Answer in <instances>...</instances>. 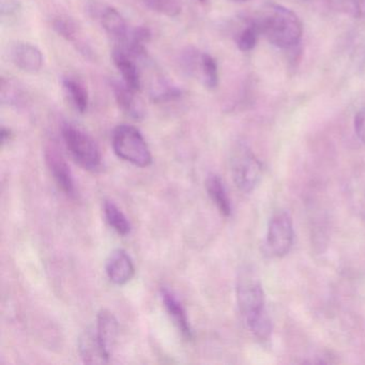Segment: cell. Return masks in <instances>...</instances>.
<instances>
[{
    "label": "cell",
    "mask_w": 365,
    "mask_h": 365,
    "mask_svg": "<svg viewBox=\"0 0 365 365\" xmlns=\"http://www.w3.org/2000/svg\"><path fill=\"white\" fill-rule=\"evenodd\" d=\"M237 303L247 329L259 341H268L272 322L266 307V294L262 282L250 267L239 271L236 285Z\"/></svg>",
    "instance_id": "6da1fadb"
},
{
    "label": "cell",
    "mask_w": 365,
    "mask_h": 365,
    "mask_svg": "<svg viewBox=\"0 0 365 365\" xmlns=\"http://www.w3.org/2000/svg\"><path fill=\"white\" fill-rule=\"evenodd\" d=\"M260 36L279 50H294L302 38V23L288 8L268 4L253 19Z\"/></svg>",
    "instance_id": "7a4b0ae2"
},
{
    "label": "cell",
    "mask_w": 365,
    "mask_h": 365,
    "mask_svg": "<svg viewBox=\"0 0 365 365\" xmlns=\"http://www.w3.org/2000/svg\"><path fill=\"white\" fill-rule=\"evenodd\" d=\"M112 144L117 157L132 165L144 168L153 163V155L144 136L133 125H118L113 132Z\"/></svg>",
    "instance_id": "3957f363"
},
{
    "label": "cell",
    "mask_w": 365,
    "mask_h": 365,
    "mask_svg": "<svg viewBox=\"0 0 365 365\" xmlns=\"http://www.w3.org/2000/svg\"><path fill=\"white\" fill-rule=\"evenodd\" d=\"M230 172L237 187L251 193L262 180V165L247 144L238 143L230 153Z\"/></svg>",
    "instance_id": "277c9868"
},
{
    "label": "cell",
    "mask_w": 365,
    "mask_h": 365,
    "mask_svg": "<svg viewBox=\"0 0 365 365\" xmlns=\"http://www.w3.org/2000/svg\"><path fill=\"white\" fill-rule=\"evenodd\" d=\"M61 133L66 147L78 165L89 172L100 170L102 158L99 147L86 132L71 123H66Z\"/></svg>",
    "instance_id": "5b68a950"
},
{
    "label": "cell",
    "mask_w": 365,
    "mask_h": 365,
    "mask_svg": "<svg viewBox=\"0 0 365 365\" xmlns=\"http://www.w3.org/2000/svg\"><path fill=\"white\" fill-rule=\"evenodd\" d=\"M294 225L287 211H277L269 221L266 245L269 253L274 257H284L294 245Z\"/></svg>",
    "instance_id": "8992f818"
},
{
    "label": "cell",
    "mask_w": 365,
    "mask_h": 365,
    "mask_svg": "<svg viewBox=\"0 0 365 365\" xmlns=\"http://www.w3.org/2000/svg\"><path fill=\"white\" fill-rule=\"evenodd\" d=\"M46 161L59 190L68 197H76V181L63 155L55 147H48L46 150Z\"/></svg>",
    "instance_id": "52a82bcc"
},
{
    "label": "cell",
    "mask_w": 365,
    "mask_h": 365,
    "mask_svg": "<svg viewBox=\"0 0 365 365\" xmlns=\"http://www.w3.org/2000/svg\"><path fill=\"white\" fill-rule=\"evenodd\" d=\"M106 274L115 285L129 283L135 274L133 260L123 249H116L110 254L106 264Z\"/></svg>",
    "instance_id": "ba28073f"
},
{
    "label": "cell",
    "mask_w": 365,
    "mask_h": 365,
    "mask_svg": "<svg viewBox=\"0 0 365 365\" xmlns=\"http://www.w3.org/2000/svg\"><path fill=\"white\" fill-rule=\"evenodd\" d=\"M10 61L27 73H38L43 66V55L37 46L26 42H16L10 46Z\"/></svg>",
    "instance_id": "9c48e42d"
},
{
    "label": "cell",
    "mask_w": 365,
    "mask_h": 365,
    "mask_svg": "<svg viewBox=\"0 0 365 365\" xmlns=\"http://www.w3.org/2000/svg\"><path fill=\"white\" fill-rule=\"evenodd\" d=\"M95 331L102 349L106 352V356L110 358L119 334V324L114 314L108 309H102L98 314Z\"/></svg>",
    "instance_id": "30bf717a"
},
{
    "label": "cell",
    "mask_w": 365,
    "mask_h": 365,
    "mask_svg": "<svg viewBox=\"0 0 365 365\" xmlns=\"http://www.w3.org/2000/svg\"><path fill=\"white\" fill-rule=\"evenodd\" d=\"M113 93L120 110L134 120H142L145 117V108L142 100L135 95L136 91L125 83L112 82Z\"/></svg>",
    "instance_id": "8fae6325"
},
{
    "label": "cell",
    "mask_w": 365,
    "mask_h": 365,
    "mask_svg": "<svg viewBox=\"0 0 365 365\" xmlns=\"http://www.w3.org/2000/svg\"><path fill=\"white\" fill-rule=\"evenodd\" d=\"M161 299L168 315L172 318L177 329L185 339H193V330L187 318V312L176 294L168 287L161 288Z\"/></svg>",
    "instance_id": "7c38bea8"
},
{
    "label": "cell",
    "mask_w": 365,
    "mask_h": 365,
    "mask_svg": "<svg viewBox=\"0 0 365 365\" xmlns=\"http://www.w3.org/2000/svg\"><path fill=\"white\" fill-rule=\"evenodd\" d=\"M113 61L123 76V83L135 91L142 89V73L138 63L123 48H116L113 52Z\"/></svg>",
    "instance_id": "4fadbf2b"
},
{
    "label": "cell",
    "mask_w": 365,
    "mask_h": 365,
    "mask_svg": "<svg viewBox=\"0 0 365 365\" xmlns=\"http://www.w3.org/2000/svg\"><path fill=\"white\" fill-rule=\"evenodd\" d=\"M78 350L81 358L88 364H102L110 361L98 341L95 329H87L83 333L78 341Z\"/></svg>",
    "instance_id": "5bb4252c"
},
{
    "label": "cell",
    "mask_w": 365,
    "mask_h": 365,
    "mask_svg": "<svg viewBox=\"0 0 365 365\" xmlns=\"http://www.w3.org/2000/svg\"><path fill=\"white\" fill-rule=\"evenodd\" d=\"M206 189L209 197L220 213L225 217H230L232 210V202L221 177L215 174L209 175L206 180Z\"/></svg>",
    "instance_id": "9a60e30c"
},
{
    "label": "cell",
    "mask_w": 365,
    "mask_h": 365,
    "mask_svg": "<svg viewBox=\"0 0 365 365\" xmlns=\"http://www.w3.org/2000/svg\"><path fill=\"white\" fill-rule=\"evenodd\" d=\"M101 24L104 31L117 41L125 42L129 36L127 21L115 8L108 7L102 11Z\"/></svg>",
    "instance_id": "2e32d148"
},
{
    "label": "cell",
    "mask_w": 365,
    "mask_h": 365,
    "mask_svg": "<svg viewBox=\"0 0 365 365\" xmlns=\"http://www.w3.org/2000/svg\"><path fill=\"white\" fill-rule=\"evenodd\" d=\"M63 86L74 108L81 114L86 113L89 106V93L84 84L76 78H65Z\"/></svg>",
    "instance_id": "e0dca14e"
},
{
    "label": "cell",
    "mask_w": 365,
    "mask_h": 365,
    "mask_svg": "<svg viewBox=\"0 0 365 365\" xmlns=\"http://www.w3.org/2000/svg\"><path fill=\"white\" fill-rule=\"evenodd\" d=\"M53 29L63 39L76 46V48L83 54H91L86 44L83 43L78 25L71 19L63 18V16L55 19L54 22H53Z\"/></svg>",
    "instance_id": "ac0fdd59"
},
{
    "label": "cell",
    "mask_w": 365,
    "mask_h": 365,
    "mask_svg": "<svg viewBox=\"0 0 365 365\" xmlns=\"http://www.w3.org/2000/svg\"><path fill=\"white\" fill-rule=\"evenodd\" d=\"M104 217L108 225L120 236H128L131 232L132 226L125 213L115 202L106 200L103 205Z\"/></svg>",
    "instance_id": "d6986e66"
},
{
    "label": "cell",
    "mask_w": 365,
    "mask_h": 365,
    "mask_svg": "<svg viewBox=\"0 0 365 365\" xmlns=\"http://www.w3.org/2000/svg\"><path fill=\"white\" fill-rule=\"evenodd\" d=\"M149 93L153 102L162 103V102L172 101L180 97L181 91L175 85L170 84V81L166 80L163 76H155L151 81Z\"/></svg>",
    "instance_id": "ffe728a7"
},
{
    "label": "cell",
    "mask_w": 365,
    "mask_h": 365,
    "mask_svg": "<svg viewBox=\"0 0 365 365\" xmlns=\"http://www.w3.org/2000/svg\"><path fill=\"white\" fill-rule=\"evenodd\" d=\"M0 100L7 106L20 108L26 102L27 95L22 86H20L16 81L9 78H1Z\"/></svg>",
    "instance_id": "44dd1931"
},
{
    "label": "cell",
    "mask_w": 365,
    "mask_h": 365,
    "mask_svg": "<svg viewBox=\"0 0 365 365\" xmlns=\"http://www.w3.org/2000/svg\"><path fill=\"white\" fill-rule=\"evenodd\" d=\"M333 11L354 19L365 18V0H326Z\"/></svg>",
    "instance_id": "7402d4cb"
},
{
    "label": "cell",
    "mask_w": 365,
    "mask_h": 365,
    "mask_svg": "<svg viewBox=\"0 0 365 365\" xmlns=\"http://www.w3.org/2000/svg\"><path fill=\"white\" fill-rule=\"evenodd\" d=\"M200 76L205 87L208 89H215L219 85V67L217 61L207 53L202 54V63H200Z\"/></svg>",
    "instance_id": "603a6c76"
},
{
    "label": "cell",
    "mask_w": 365,
    "mask_h": 365,
    "mask_svg": "<svg viewBox=\"0 0 365 365\" xmlns=\"http://www.w3.org/2000/svg\"><path fill=\"white\" fill-rule=\"evenodd\" d=\"M260 33L258 31L257 25L255 24L253 19H249V20H247V25H245V29L237 35V46L241 52H251L252 50L255 48Z\"/></svg>",
    "instance_id": "cb8c5ba5"
},
{
    "label": "cell",
    "mask_w": 365,
    "mask_h": 365,
    "mask_svg": "<svg viewBox=\"0 0 365 365\" xmlns=\"http://www.w3.org/2000/svg\"><path fill=\"white\" fill-rule=\"evenodd\" d=\"M143 3L149 9L168 18H176L181 12V6L177 0H143Z\"/></svg>",
    "instance_id": "d4e9b609"
},
{
    "label": "cell",
    "mask_w": 365,
    "mask_h": 365,
    "mask_svg": "<svg viewBox=\"0 0 365 365\" xmlns=\"http://www.w3.org/2000/svg\"><path fill=\"white\" fill-rule=\"evenodd\" d=\"M202 54L195 48H189L181 55V66H182L183 70L190 76H195L197 72L200 73Z\"/></svg>",
    "instance_id": "484cf974"
},
{
    "label": "cell",
    "mask_w": 365,
    "mask_h": 365,
    "mask_svg": "<svg viewBox=\"0 0 365 365\" xmlns=\"http://www.w3.org/2000/svg\"><path fill=\"white\" fill-rule=\"evenodd\" d=\"M354 132L356 138L362 144L365 145V104L361 106L360 110L356 113L354 120Z\"/></svg>",
    "instance_id": "4316f807"
},
{
    "label": "cell",
    "mask_w": 365,
    "mask_h": 365,
    "mask_svg": "<svg viewBox=\"0 0 365 365\" xmlns=\"http://www.w3.org/2000/svg\"><path fill=\"white\" fill-rule=\"evenodd\" d=\"M10 138H11V131L6 128H1V144L3 146L10 140Z\"/></svg>",
    "instance_id": "83f0119b"
},
{
    "label": "cell",
    "mask_w": 365,
    "mask_h": 365,
    "mask_svg": "<svg viewBox=\"0 0 365 365\" xmlns=\"http://www.w3.org/2000/svg\"><path fill=\"white\" fill-rule=\"evenodd\" d=\"M230 1H232V3L237 4H243L247 3V1H249V0H230Z\"/></svg>",
    "instance_id": "f1b7e54d"
},
{
    "label": "cell",
    "mask_w": 365,
    "mask_h": 365,
    "mask_svg": "<svg viewBox=\"0 0 365 365\" xmlns=\"http://www.w3.org/2000/svg\"><path fill=\"white\" fill-rule=\"evenodd\" d=\"M200 4H207L208 3V0H197Z\"/></svg>",
    "instance_id": "f546056e"
}]
</instances>
